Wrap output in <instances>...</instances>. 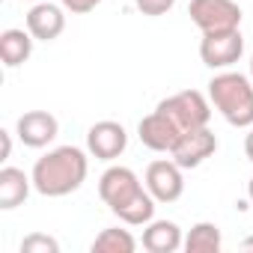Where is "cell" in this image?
<instances>
[{
    "mask_svg": "<svg viewBox=\"0 0 253 253\" xmlns=\"http://www.w3.org/2000/svg\"><path fill=\"white\" fill-rule=\"evenodd\" d=\"M247 197H250V206H253V179L247 182Z\"/></svg>",
    "mask_w": 253,
    "mask_h": 253,
    "instance_id": "25",
    "label": "cell"
},
{
    "mask_svg": "<svg viewBox=\"0 0 253 253\" xmlns=\"http://www.w3.org/2000/svg\"><path fill=\"white\" fill-rule=\"evenodd\" d=\"M244 54V36L238 27L232 30H211V33H203V42H200V57L209 69H229L241 60Z\"/></svg>",
    "mask_w": 253,
    "mask_h": 253,
    "instance_id": "4",
    "label": "cell"
},
{
    "mask_svg": "<svg viewBox=\"0 0 253 253\" xmlns=\"http://www.w3.org/2000/svg\"><path fill=\"white\" fill-rule=\"evenodd\" d=\"M57 250H60L57 238L42 235V232H33L21 241V253H57Z\"/></svg>",
    "mask_w": 253,
    "mask_h": 253,
    "instance_id": "19",
    "label": "cell"
},
{
    "mask_svg": "<svg viewBox=\"0 0 253 253\" xmlns=\"http://www.w3.org/2000/svg\"><path fill=\"white\" fill-rule=\"evenodd\" d=\"M30 3H39V0H30Z\"/></svg>",
    "mask_w": 253,
    "mask_h": 253,
    "instance_id": "27",
    "label": "cell"
},
{
    "mask_svg": "<svg viewBox=\"0 0 253 253\" xmlns=\"http://www.w3.org/2000/svg\"><path fill=\"white\" fill-rule=\"evenodd\" d=\"M27 30L33 33L36 42H54L63 30H66V15H63V3H48V0H39V3L30 6L27 12Z\"/></svg>",
    "mask_w": 253,
    "mask_h": 253,
    "instance_id": "12",
    "label": "cell"
},
{
    "mask_svg": "<svg viewBox=\"0 0 253 253\" xmlns=\"http://www.w3.org/2000/svg\"><path fill=\"white\" fill-rule=\"evenodd\" d=\"M30 188H33V176H27L18 167H3L0 170V209L3 211L18 209L30 197Z\"/></svg>",
    "mask_w": 253,
    "mask_h": 253,
    "instance_id": "14",
    "label": "cell"
},
{
    "mask_svg": "<svg viewBox=\"0 0 253 253\" xmlns=\"http://www.w3.org/2000/svg\"><path fill=\"white\" fill-rule=\"evenodd\" d=\"M241 247H244V250H253V235H250V238H244V241H241Z\"/></svg>",
    "mask_w": 253,
    "mask_h": 253,
    "instance_id": "24",
    "label": "cell"
},
{
    "mask_svg": "<svg viewBox=\"0 0 253 253\" xmlns=\"http://www.w3.org/2000/svg\"><path fill=\"white\" fill-rule=\"evenodd\" d=\"M146 191L158 200V203H176L185 191V179H182V167L173 158H161L152 161L146 167Z\"/></svg>",
    "mask_w": 253,
    "mask_h": 253,
    "instance_id": "8",
    "label": "cell"
},
{
    "mask_svg": "<svg viewBox=\"0 0 253 253\" xmlns=\"http://www.w3.org/2000/svg\"><path fill=\"white\" fill-rule=\"evenodd\" d=\"M155 203H158V200L143 188L131 203H125V206L116 211V217H119L122 223H128V226H146V223L155 217Z\"/></svg>",
    "mask_w": 253,
    "mask_h": 253,
    "instance_id": "16",
    "label": "cell"
},
{
    "mask_svg": "<svg viewBox=\"0 0 253 253\" xmlns=\"http://www.w3.org/2000/svg\"><path fill=\"white\" fill-rule=\"evenodd\" d=\"M244 155L253 161V125H250V131H247V137H244Z\"/></svg>",
    "mask_w": 253,
    "mask_h": 253,
    "instance_id": "23",
    "label": "cell"
},
{
    "mask_svg": "<svg viewBox=\"0 0 253 253\" xmlns=\"http://www.w3.org/2000/svg\"><path fill=\"white\" fill-rule=\"evenodd\" d=\"M128 146V131L113 119H101L86 131V149L98 161H116Z\"/></svg>",
    "mask_w": 253,
    "mask_h": 253,
    "instance_id": "9",
    "label": "cell"
},
{
    "mask_svg": "<svg viewBox=\"0 0 253 253\" xmlns=\"http://www.w3.org/2000/svg\"><path fill=\"white\" fill-rule=\"evenodd\" d=\"M158 110H164L182 131H194V128H206L211 119V104L200 89H182L164 101H158Z\"/></svg>",
    "mask_w": 253,
    "mask_h": 253,
    "instance_id": "3",
    "label": "cell"
},
{
    "mask_svg": "<svg viewBox=\"0 0 253 253\" xmlns=\"http://www.w3.org/2000/svg\"><path fill=\"white\" fill-rule=\"evenodd\" d=\"M0 137H3V158L0 161H6L12 155V137H9V131H0Z\"/></svg>",
    "mask_w": 253,
    "mask_h": 253,
    "instance_id": "22",
    "label": "cell"
},
{
    "mask_svg": "<svg viewBox=\"0 0 253 253\" xmlns=\"http://www.w3.org/2000/svg\"><path fill=\"white\" fill-rule=\"evenodd\" d=\"M188 15L203 33L232 30V27L241 24V6L235 3V0H191Z\"/></svg>",
    "mask_w": 253,
    "mask_h": 253,
    "instance_id": "6",
    "label": "cell"
},
{
    "mask_svg": "<svg viewBox=\"0 0 253 253\" xmlns=\"http://www.w3.org/2000/svg\"><path fill=\"white\" fill-rule=\"evenodd\" d=\"M250 78H253V57H250Z\"/></svg>",
    "mask_w": 253,
    "mask_h": 253,
    "instance_id": "26",
    "label": "cell"
},
{
    "mask_svg": "<svg viewBox=\"0 0 253 253\" xmlns=\"http://www.w3.org/2000/svg\"><path fill=\"white\" fill-rule=\"evenodd\" d=\"M143 247L149 253H176L179 247H185L179 223H173V220H149L143 226Z\"/></svg>",
    "mask_w": 253,
    "mask_h": 253,
    "instance_id": "13",
    "label": "cell"
},
{
    "mask_svg": "<svg viewBox=\"0 0 253 253\" xmlns=\"http://www.w3.org/2000/svg\"><path fill=\"white\" fill-rule=\"evenodd\" d=\"M89 158L78 146H57L33 164V188L42 197H66L86 182Z\"/></svg>",
    "mask_w": 253,
    "mask_h": 253,
    "instance_id": "1",
    "label": "cell"
},
{
    "mask_svg": "<svg viewBox=\"0 0 253 253\" xmlns=\"http://www.w3.org/2000/svg\"><path fill=\"white\" fill-rule=\"evenodd\" d=\"M182 134H185V131L179 128V125H176L164 110H158V107H155L149 116H143L140 125H137L140 143H143L146 149H152V152H173V146L179 143Z\"/></svg>",
    "mask_w": 253,
    "mask_h": 253,
    "instance_id": "7",
    "label": "cell"
},
{
    "mask_svg": "<svg viewBox=\"0 0 253 253\" xmlns=\"http://www.w3.org/2000/svg\"><path fill=\"white\" fill-rule=\"evenodd\" d=\"M33 33L30 30H18V27H9L0 33V60H3L6 69H15L21 63L30 60L33 54Z\"/></svg>",
    "mask_w": 253,
    "mask_h": 253,
    "instance_id": "15",
    "label": "cell"
},
{
    "mask_svg": "<svg viewBox=\"0 0 253 253\" xmlns=\"http://www.w3.org/2000/svg\"><path fill=\"white\" fill-rule=\"evenodd\" d=\"M63 3V9H69L72 15H86V12H92L101 0H60Z\"/></svg>",
    "mask_w": 253,
    "mask_h": 253,
    "instance_id": "21",
    "label": "cell"
},
{
    "mask_svg": "<svg viewBox=\"0 0 253 253\" xmlns=\"http://www.w3.org/2000/svg\"><path fill=\"white\" fill-rule=\"evenodd\" d=\"M217 152V137L209 131V125L206 128H194V131H185L179 137V143L173 146V161L182 167V170H194L200 167L206 158H211Z\"/></svg>",
    "mask_w": 253,
    "mask_h": 253,
    "instance_id": "10",
    "label": "cell"
},
{
    "mask_svg": "<svg viewBox=\"0 0 253 253\" xmlns=\"http://www.w3.org/2000/svg\"><path fill=\"white\" fill-rule=\"evenodd\" d=\"M140 191H143V182L137 179V173H134L131 167H122V164L107 167V170L101 173V179H98V197L104 200V206H107L113 214H116L125 203H131Z\"/></svg>",
    "mask_w": 253,
    "mask_h": 253,
    "instance_id": "5",
    "label": "cell"
},
{
    "mask_svg": "<svg viewBox=\"0 0 253 253\" xmlns=\"http://www.w3.org/2000/svg\"><path fill=\"white\" fill-rule=\"evenodd\" d=\"M209 101L235 128H250L253 125V84L244 75L238 72L214 75L209 81Z\"/></svg>",
    "mask_w": 253,
    "mask_h": 253,
    "instance_id": "2",
    "label": "cell"
},
{
    "mask_svg": "<svg viewBox=\"0 0 253 253\" xmlns=\"http://www.w3.org/2000/svg\"><path fill=\"white\" fill-rule=\"evenodd\" d=\"M134 250H137V238L119 226L101 229L92 241V253H134Z\"/></svg>",
    "mask_w": 253,
    "mask_h": 253,
    "instance_id": "17",
    "label": "cell"
},
{
    "mask_svg": "<svg viewBox=\"0 0 253 253\" xmlns=\"http://www.w3.org/2000/svg\"><path fill=\"white\" fill-rule=\"evenodd\" d=\"M220 244H223V238H220V229L214 223H197L185 235V250L188 253H217Z\"/></svg>",
    "mask_w": 253,
    "mask_h": 253,
    "instance_id": "18",
    "label": "cell"
},
{
    "mask_svg": "<svg viewBox=\"0 0 253 253\" xmlns=\"http://www.w3.org/2000/svg\"><path fill=\"white\" fill-rule=\"evenodd\" d=\"M134 3H137V9H140L143 15L158 18V15H167V12L176 6V0H134Z\"/></svg>",
    "mask_w": 253,
    "mask_h": 253,
    "instance_id": "20",
    "label": "cell"
},
{
    "mask_svg": "<svg viewBox=\"0 0 253 253\" xmlns=\"http://www.w3.org/2000/svg\"><path fill=\"white\" fill-rule=\"evenodd\" d=\"M15 134L24 146L30 149H45L57 134H60V122L54 113L48 110H27L24 116H18L15 122Z\"/></svg>",
    "mask_w": 253,
    "mask_h": 253,
    "instance_id": "11",
    "label": "cell"
}]
</instances>
